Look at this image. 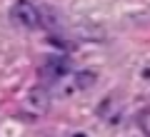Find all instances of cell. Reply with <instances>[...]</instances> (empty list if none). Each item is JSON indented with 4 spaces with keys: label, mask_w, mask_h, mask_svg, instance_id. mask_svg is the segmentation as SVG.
Segmentation results:
<instances>
[{
    "label": "cell",
    "mask_w": 150,
    "mask_h": 137,
    "mask_svg": "<svg viewBox=\"0 0 150 137\" xmlns=\"http://www.w3.org/2000/svg\"><path fill=\"white\" fill-rule=\"evenodd\" d=\"M13 15H15V20L20 22V25H25V27H40V22H43L38 5L30 3V0H18L15 8H13Z\"/></svg>",
    "instance_id": "cell-1"
},
{
    "label": "cell",
    "mask_w": 150,
    "mask_h": 137,
    "mask_svg": "<svg viewBox=\"0 0 150 137\" xmlns=\"http://www.w3.org/2000/svg\"><path fill=\"white\" fill-rule=\"evenodd\" d=\"M65 70H68V63H65L63 58L48 60V63L43 65V77H45V80H58V77H63Z\"/></svg>",
    "instance_id": "cell-2"
}]
</instances>
